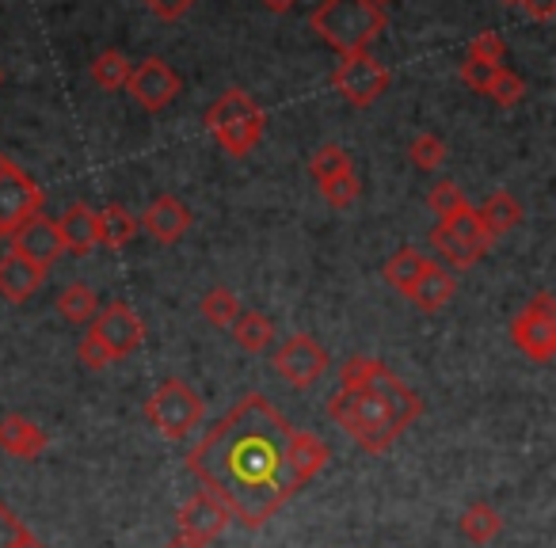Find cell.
Segmentation results:
<instances>
[{
	"mask_svg": "<svg viewBox=\"0 0 556 548\" xmlns=\"http://www.w3.org/2000/svg\"><path fill=\"white\" fill-rule=\"evenodd\" d=\"M510 340L526 358H533L538 366L556 358V297L553 294H533L526 302V309L510 324Z\"/></svg>",
	"mask_w": 556,
	"mask_h": 548,
	"instance_id": "8992f818",
	"label": "cell"
},
{
	"mask_svg": "<svg viewBox=\"0 0 556 548\" xmlns=\"http://www.w3.org/2000/svg\"><path fill=\"white\" fill-rule=\"evenodd\" d=\"M431 244L439 247V252L446 255V259L454 263V267H462V270H465V267H472V263H480L477 255H472L469 247H462V244H457V240L450 237V232L442 229V225H434V229H431Z\"/></svg>",
	"mask_w": 556,
	"mask_h": 548,
	"instance_id": "d590c367",
	"label": "cell"
},
{
	"mask_svg": "<svg viewBox=\"0 0 556 548\" xmlns=\"http://www.w3.org/2000/svg\"><path fill=\"white\" fill-rule=\"evenodd\" d=\"M141 4H146L153 16H161V20H168V24H172V20H179L184 12H191L199 0H141Z\"/></svg>",
	"mask_w": 556,
	"mask_h": 548,
	"instance_id": "ab89813d",
	"label": "cell"
},
{
	"mask_svg": "<svg viewBox=\"0 0 556 548\" xmlns=\"http://www.w3.org/2000/svg\"><path fill=\"white\" fill-rule=\"evenodd\" d=\"M164 548H206V545H199V540H187V537H176V540H168Z\"/></svg>",
	"mask_w": 556,
	"mask_h": 548,
	"instance_id": "ee69618b",
	"label": "cell"
},
{
	"mask_svg": "<svg viewBox=\"0 0 556 548\" xmlns=\"http://www.w3.org/2000/svg\"><path fill=\"white\" fill-rule=\"evenodd\" d=\"M206 130L229 156H248L260 145L263 130H267V115L263 107L244 92V88H229L214 107L206 111Z\"/></svg>",
	"mask_w": 556,
	"mask_h": 548,
	"instance_id": "277c9868",
	"label": "cell"
},
{
	"mask_svg": "<svg viewBox=\"0 0 556 548\" xmlns=\"http://www.w3.org/2000/svg\"><path fill=\"white\" fill-rule=\"evenodd\" d=\"M88 73H92V80L100 88L118 92V88H126V80H130V58H126L123 50H103V54H96Z\"/></svg>",
	"mask_w": 556,
	"mask_h": 548,
	"instance_id": "4316f807",
	"label": "cell"
},
{
	"mask_svg": "<svg viewBox=\"0 0 556 548\" xmlns=\"http://www.w3.org/2000/svg\"><path fill=\"white\" fill-rule=\"evenodd\" d=\"M0 240H4V232H0Z\"/></svg>",
	"mask_w": 556,
	"mask_h": 548,
	"instance_id": "681fc988",
	"label": "cell"
},
{
	"mask_svg": "<svg viewBox=\"0 0 556 548\" xmlns=\"http://www.w3.org/2000/svg\"><path fill=\"white\" fill-rule=\"evenodd\" d=\"M309 27L343 54H366L370 42L389 27L386 12L374 0H325L309 16Z\"/></svg>",
	"mask_w": 556,
	"mask_h": 548,
	"instance_id": "3957f363",
	"label": "cell"
},
{
	"mask_svg": "<svg viewBox=\"0 0 556 548\" xmlns=\"http://www.w3.org/2000/svg\"><path fill=\"white\" fill-rule=\"evenodd\" d=\"M439 225L457 240V244L469 247L477 259H484V252L492 247V232L484 229V221H480V214L472 206H462L457 214H450L446 221H439Z\"/></svg>",
	"mask_w": 556,
	"mask_h": 548,
	"instance_id": "ffe728a7",
	"label": "cell"
},
{
	"mask_svg": "<svg viewBox=\"0 0 556 548\" xmlns=\"http://www.w3.org/2000/svg\"><path fill=\"white\" fill-rule=\"evenodd\" d=\"M427 206H431V214H439V221H446L450 214H457V209L469 206V202H465L462 187L446 179V183H434V191L427 194Z\"/></svg>",
	"mask_w": 556,
	"mask_h": 548,
	"instance_id": "d6a6232c",
	"label": "cell"
},
{
	"mask_svg": "<svg viewBox=\"0 0 556 548\" xmlns=\"http://www.w3.org/2000/svg\"><path fill=\"white\" fill-rule=\"evenodd\" d=\"M320 194L328 199V206L348 209V206H355V202H358V194H363V183H358L355 168H351V171H343V176H336V179H328V183H320Z\"/></svg>",
	"mask_w": 556,
	"mask_h": 548,
	"instance_id": "4dcf8cb0",
	"label": "cell"
},
{
	"mask_svg": "<svg viewBox=\"0 0 556 548\" xmlns=\"http://www.w3.org/2000/svg\"><path fill=\"white\" fill-rule=\"evenodd\" d=\"M477 214H480V221H484V229L492 232V240L503 237V232H510L518 221H522V206H518V199L507 191L488 194V202L477 209Z\"/></svg>",
	"mask_w": 556,
	"mask_h": 548,
	"instance_id": "7402d4cb",
	"label": "cell"
},
{
	"mask_svg": "<svg viewBox=\"0 0 556 548\" xmlns=\"http://www.w3.org/2000/svg\"><path fill=\"white\" fill-rule=\"evenodd\" d=\"M58 313H62L70 324H88V320H96V313H100V297H96L85 282H73V286H65L62 294H58Z\"/></svg>",
	"mask_w": 556,
	"mask_h": 548,
	"instance_id": "484cf974",
	"label": "cell"
},
{
	"mask_svg": "<svg viewBox=\"0 0 556 548\" xmlns=\"http://www.w3.org/2000/svg\"><path fill=\"white\" fill-rule=\"evenodd\" d=\"M408 153H412V161H416V168L434 171V168H442V164H446V141L434 138V133H419V138L412 141Z\"/></svg>",
	"mask_w": 556,
	"mask_h": 548,
	"instance_id": "1f68e13d",
	"label": "cell"
},
{
	"mask_svg": "<svg viewBox=\"0 0 556 548\" xmlns=\"http://www.w3.org/2000/svg\"><path fill=\"white\" fill-rule=\"evenodd\" d=\"M16 548H47V545H42V540H39V537H35V533H31V530H27V533H24V537H20V545H16Z\"/></svg>",
	"mask_w": 556,
	"mask_h": 548,
	"instance_id": "7bdbcfd3",
	"label": "cell"
},
{
	"mask_svg": "<svg viewBox=\"0 0 556 548\" xmlns=\"http://www.w3.org/2000/svg\"><path fill=\"white\" fill-rule=\"evenodd\" d=\"M0 80H4V73H0Z\"/></svg>",
	"mask_w": 556,
	"mask_h": 548,
	"instance_id": "c3c4849f",
	"label": "cell"
},
{
	"mask_svg": "<svg viewBox=\"0 0 556 548\" xmlns=\"http://www.w3.org/2000/svg\"><path fill=\"white\" fill-rule=\"evenodd\" d=\"M0 449L20 457V461H35L47 449V434L27 416H4L0 419Z\"/></svg>",
	"mask_w": 556,
	"mask_h": 548,
	"instance_id": "ac0fdd59",
	"label": "cell"
},
{
	"mask_svg": "<svg viewBox=\"0 0 556 548\" xmlns=\"http://www.w3.org/2000/svg\"><path fill=\"white\" fill-rule=\"evenodd\" d=\"M138 229H146L149 237L161 240V244H176V240L191 229V209L179 199H172V194H161V199L149 202Z\"/></svg>",
	"mask_w": 556,
	"mask_h": 548,
	"instance_id": "9a60e30c",
	"label": "cell"
},
{
	"mask_svg": "<svg viewBox=\"0 0 556 548\" xmlns=\"http://www.w3.org/2000/svg\"><path fill=\"white\" fill-rule=\"evenodd\" d=\"M503 4H515V0H503Z\"/></svg>",
	"mask_w": 556,
	"mask_h": 548,
	"instance_id": "7dc6e473",
	"label": "cell"
},
{
	"mask_svg": "<svg viewBox=\"0 0 556 548\" xmlns=\"http://www.w3.org/2000/svg\"><path fill=\"white\" fill-rule=\"evenodd\" d=\"M176 522H179V537L199 540V545H210L214 537H222L225 525H229L232 518H229V510H225L210 492H194L191 499L179 507Z\"/></svg>",
	"mask_w": 556,
	"mask_h": 548,
	"instance_id": "7c38bea8",
	"label": "cell"
},
{
	"mask_svg": "<svg viewBox=\"0 0 556 548\" xmlns=\"http://www.w3.org/2000/svg\"><path fill=\"white\" fill-rule=\"evenodd\" d=\"M488 95H492L500 107H515V103L526 95V85H522V77H518V73L500 69V73H495V80H492V88H488Z\"/></svg>",
	"mask_w": 556,
	"mask_h": 548,
	"instance_id": "836d02e7",
	"label": "cell"
},
{
	"mask_svg": "<svg viewBox=\"0 0 556 548\" xmlns=\"http://www.w3.org/2000/svg\"><path fill=\"white\" fill-rule=\"evenodd\" d=\"M518 9H526V16H533L538 24H548L556 16V0H515Z\"/></svg>",
	"mask_w": 556,
	"mask_h": 548,
	"instance_id": "60d3db41",
	"label": "cell"
},
{
	"mask_svg": "<svg viewBox=\"0 0 556 548\" xmlns=\"http://www.w3.org/2000/svg\"><path fill=\"white\" fill-rule=\"evenodd\" d=\"M503 54H507V42H503L495 31H480V35H472V42H469V58H480V62L503 65Z\"/></svg>",
	"mask_w": 556,
	"mask_h": 548,
	"instance_id": "8d00e7d4",
	"label": "cell"
},
{
	"mask_svg": "<svg viewBox=\"0 0 556 548\" xmlns=\"http://www.w3.org/2000/svg\"><path fill=\"white\" fill-rule=\"evenodd\" d=\"M454 290H457L454 275H450L446 267H439V263H427L424 275L416 279V286H412V294H408V297H412V302H416L424 313H439V309H446V305H450Z\"/></svg>",
	"mask_w": 556,
	"mask_h": 548,
	"instance_id": "d6986e66",
	"label": "cell"
},
{
	"mask_svg": "<svg viewBox=\"0 0 556 548\" xmlns=\"http://www.w3.org/2000/svg\"><path fill=\"white\" fill-rule=\"evenodd\" d=\"M240 297L232 294V290H225V286H217V290H210L206 297H202V317L210 320L214 328H232V320L240 317Z\"/></svg>",
	"mask_w": 556,
	"mask_h": 548,
	"instance_id": "83f0119b",
	"label": "cell"
},
{
	"mask_svg": "<svg viewBox=\"0 0 556 548\" xmlns=\"http://www.w3.org/2000/svg\"><path fill=\"white\" fill-rule=\"evenodd\" d=\"M58 237H62V252L70 255H92L100 247V225H96V209L85 202H73L62 217H58Z\"/></svg>",
	"mask_w": 556,
	"mask_h": 548,
	"instance_id": "2e32d148",
	"label": "cell"
},
{
	"mask_svg": "<svg viewBox=\"0 0 556 548\" xmlns=\"http://www.w3.org/2000/svg\"><path fill=\"white\" fill-rule=\"evenodd\" d=\"M42 279H47V270L27 263L24 255H0V297H9L12 305H24L42 286Z\"/></svg>",
	"mask_w": 556,
	"mask_h": 548,
	"instance_id": "e0dca14e",
	"label": "cell"
},
{
	"mask_svg": "<svg viewBox=\"0 0 556 548\" xmlns=\"http://www.w3.org/2000/svg\"><path fill=\"white\" fill-rule=\"evenodd\" d=\"M77 355H80V366H88V370H108V366H115V358L108 355V347H103L100 340H96L92 332L85 335V340H80V347H77Z\"/></svg>",
	"mask_w": 556,
	"mask_h": 548,
	"instance_id": "74e56055",
	"label": "cell"
},
{
	"mask_svg": "<svg viewBox=\"0 0 556 548\" xmlns=\"http://www.w3.org/2000/svg\"><path fill=\"white\" fill-rule=\"evenodd\" d=\"M9 168H12V161L4 153H0V171H9Z\"/></svg>",
	"mask_w": 556,
	"mask_h": 548,
	"instance_id": "f6af8a7d",
	"label": "cell"
},
{
	"mask_svg": "<svg viewBox=\"0 0 556 548\" xmlns=\"http://www.w3.org/2000/svg\"><path fill=\"white\" fill-rule=\"evenodd\" d=\"M374 4H378V9H381V4H389V0H374Z\"/></svg>",
	"mask_w": 556,
	"mask_h": 548,
	"instance_id": "bcb514c9",
	"label": "cell"
},
{
	"mask_svg": "<svg viewBox=\"0 0 556 548\" xmlns=\"http://www.w3.org/2000/svg\"><path fill=\"white\" fill-rule=\"evenodd\" d=\"M96 225H100V244L103 247H126L134 237H138V217L126 206H108L96 214Z\"/></svg>",
	"mask_w": 556,
	"mask_h": 548,
	"instance_id": "cb8c5ba5",
	"label": "cell"
},
{
	"mask_svg": "<svg viewBox=\"0 0 556 548\" xmlns=\"http://www.w3.org/2000/svg\"><path fill=\"white\" fill-rule=\"evenodd\" d=\"M229 332L237 340V347L248 351V355H260V351H267L275 343V324L255 309H240V317L232 320Z\"/></svg>",
	"mask_w": 556,
	"mask_h": 548,
	"instance_id": "44dd1931",
	"label": "cell"
},
{
	"mask_svg": "<svg viewBox=\"0 0 556 548\" xmlns=\"http://www.w3.org/2000/svg\"><path fill=\"white\" fill-rule=\"evenodd\" d=\"M424 404L389 366L363 388H336L328 396V419L351 434L370 454H386L419 419Z\"/></svg>",
	"mask_w": 556,
	"mask_h": 548,
	"instance_id": "7a4b0ae2",
	"label": "cell"
},
{
	"mask_svg": "<svg viewBox=\"0 0 556 548\" xmlns=\"http://www.w3.org/2000/svg\"><path fill=\"white\" fill-rule=\"evenodd\" d=\"M24 533H27L24 518H20L9 502H0V548H16Z\"/></svg>",
	"mask_w": 556,
	"mask_h": 548,
	"instance_id": "f35d334b",
	"label": "cell"
},
{
	"mask_svg": "<svg viewBox=\"0 0 556 548\" xmlns=\"http://www.w3.org/2000/svg\"><path fill=\"white\" fill-rule=\"evenodd\" d=\"M126 88H130V95L141 103V107L156 115V111L172 107V103L179 100V92H184V80H179V73L172 69L168 62H161V58H146L138 69H130Z\"/></svg>",
	"mask_w": 556,
	"mask_h": 548,
	"instance_id": "8fae6325",
	"label": "cell"
},
{
	"mask_svg": "<svg viewBox=\"0 0 556 548\" xmlns=\"http://www.w3.org/2000/svg\"><path fill=\"white\" fill-rule=\"evenodd\" d=\"M12 252L24 255L35 267L50 270V263H58V255H62V237H58L54 217L35 214L31 221L20 225V229L12 232Z\"/></svg>",
	"mask_w": 556,
	"mask_h": 548,
	"instance_id": "4fadbf2b",
	"label": "cell"
},
{
	"mask_svg": "<svg viewBox=\"0 0 556 548\" xmlns=\"http://www.w3.org/2000/svg\"><path fill=\"white\" fill-rule=\"evenodd\" d=\"M42 202H47V194L16 164L9 171H0V232L4 237H12L20 225L31 221L35 214H42Z\"/></svg>",
	"mask_w": 556,
	"mask_h": 548,
	"instance_id": "30bf717a",
	"label": "cell"
},
{
	"mask_svg": "<svg viewBox=\"0 0 556 548\" xmlns=\"http://www.w3.org/2000/svg\"><path fill=\"white\" fill-rule=\"evenodd\" d=\"M92 335L108 347V355L115 362H123V358H130L146 343V324H141V317L126 302H111L103 313H96Z\"/></svg>",
	"mask_w": 556,
	"mask_h": 548,
	"instance_id": "9c48e42d",
	"label": "cell"
},
{
	"mask_svg": "<svg viewBox=\"0 0 556 548\" xmlns=\"http://www.w3.org/2000/svg\"><path fill=\"white\" fill-rule=\"evenodd\" d=\"M146 419L164 442H184L206 419V400L187 381L172 378L164 385H156L153 396L146 400Z\"/></svg>",
	"mask_w": 556,
	"mask_h": 548,
	"instance_id": "5b68a950",
	"label": "cell"
},
{
	"mask_svg": "<svg viewBox=\"0 0 556 548\" xmlns=\"http://www.w3.org/2000/svg\"><path fill=\"white\" fill-rule=\"evenodd\" d=\"M503 65H492V62H480V58H465L462 62V80L472 88V92L488 95V88H492L495 73H500Z\"/></svg>",
	"mask_w": 556,
	"mask_h": 548,
	"instance_id": "e575fe53",
	"label": "cell"
},
{
	"mask_svg": "<svg viewBox=\"0 0 556 548\" xmlns=\"http://www.w3.org/2000/svg\"><path fill=\"white\" fill-rule=\"evenodd\" d=\"M290 431V419L267 396L248 393L191 449L187 469L202 480V492L229 510L232 522L260 530L298 492L287 469Z\"/></svg>",
	"mask_w": 556,
	"mask_h": 548,
	"instance_id": "6da1fadb",
	"label": "cell"
},
{
	"mask_svg": "<svg viewBox=\"0 0 556 548\" xmlns=\"http://www.w3.org/2000/svg\"><path fill=\"white\" fill-rule=\"evenodd\" d=\"M309 171H313V179H317V183H328V179L351 171V156L343 153L340 145H320L317 153H313V161H309Z\"/></svg>",
	"mask_w": 556,
	"mask_h": 548,
	"instance_id": "f1b7e54d",
	"label": "cell"
},
{
	"mask_svg": "<svg viewBox=\"0 0 556 548\" xmlns=\"http://www.w3.org/2000/svg\"><path fill=\"white\" fill-rule=\"evenodd\" d=\"M332 88L351 107H370L374 100L389 92V69L374 62L370 54H343L332 73Z\"/></svg>",
	"mask_w": 556,
	"mask_h": 548,
	"instance_id": "52a82bcc",
	"label": "cell"
},
{
	"mask_svg": "<svg viewBox=\"0 0 556 548\" xmlns=\"http://www.w3.org/2000/svg\"><path fill=\"white\" fill-rule=\"evenodd\" d=\"M270 366H275L278 378L290 381L294 388H309V385H317V381L325 378L332 362H328V351L320 347L313 335L298 332V335H290V340L275 351Z\"/></svg>",
	"mask_w": 556,
	"mask_h": 548,
	"instance_id": "ba28073f",
	"label": "cell"
},
{
	"mask_svg": "<svg viewBox=\"0 0 556 548\" xmlns=\"http://www.w3.org/2000/svg\"><path fill=\"white\" fill-rule=\"evenodd\" d=\"M294 4L298 0H263V9H270V12H290Z\"/></svg>",
	"mask_w": 556,
	"mask_h": 548,
	"instance_id": "b9f144b4",
	"label": "cell"
},
{
	"mask_svg": "<svg viewBox=\"0 0 556 548\" xmlns=\"http://www.w3.org/2000/svg\"><path fill=\"white\" fill-rule=\"evenodd\" d=\"M381 370H386V362H378V358H366V355H355V358H348L340 370H336V378H340V388H363V385H370Z\"/></svg>",
	"mask_w": 556,
	"mask_h": 548,
	"instance_id": "f546056e",
	"label": "cell"
},
{
	"mask_svg": "<svg viewBox=\"0 0 556 548\" xmlns=\"http://www.w3.org/2000/svg\"><path fill=\"white\" fill-rule=\"evenodd\" d=\"M328 461H332V449L325 446V438H317L313 431H298V426L290 431L287 469H290V480H294L298 492H302L313 476H320V472L328 469Z\"/></svg>",
	"mask_w": 556,
	"mask_h": 548,
	"instance_id": "5bb4252c",
	"label": "cell"
},
{
	"mask_svg": "<svg viewBox=\"0 0 556 548\" xmlns=\"http://www.w3.org/2000/svg\"><path fill=\"white\" fill-rule=\"evenodd\" d=\"M427 263H431V259H427V255H419L416 247H401V252H396L393 259L381 267V275H386V282L396 290V294L408 297L412 286H416V279L424 275Z\"/></svg>",
	"mask_w": 556,
	"mask_h": 548,
	"instance_id": "603a6c76",
	"label": "cell"
},
{
	"mask_svg": "<svg viewBox=\"0 0 556 548\" xmlns=\"http://www.w3.org/2000/svg\"><path fill=\"white\" fill-rule=\"evenodd\" d=\"M503 530V518L500 510L492 507V502H472V507H465L462 514V533L469 540H477V545H488V540H495Z\"/></svg>",
	"mask_w": 556,
	"mask_h": 548,
	"instance_id": "d4e9b609",
	"label": "cell"
}]
</instances>
